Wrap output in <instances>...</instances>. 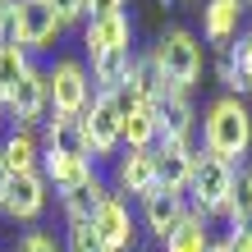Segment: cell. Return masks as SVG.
<instances>
[{
	"label": "cell",
	"mask_w": 252,
	"mask_h": 252,
	"mask_svg": "<svg viewBox=\"0 0 252 252\" xmlns=\"http://www.w3.org/2000/svg\"><path fill=\"white\" fill-rule=\"evenodd\" d=\"M243 0H206L202 9V41L206 46H229L239 37V23H243Z\"/></svg>",
	"instance_id": "e0dca14e"
},
{
	"label": "cell",
	"mask_w": 252,
	"mask_h": 252,
	"mask_svg": "<svg viewBox=\"0 0 252 252\" xmlns=\"http://www.w3.org/2000/svg\"><path fill=\"white\" fill-rule=\"evenodd\" d=\"M128 64H133V51H106V55H92V87L96 92H115V87H124L128 78Z\"/></svg>",
	"instance_id": "44dd1931"
},
{
	"label": "cell",
	"mask_w": 252,
	"mask_h": 252,
	"mask_svg": "<svg viewBox=\"0 0 252 252\" xmlns=\"http://www.w3.org/2000/svg\"><path fill=\"white\" fill-rule=\"evenodd\" d=\"M115 106H120V120H124V147L133 152H152L160 142V115L152 101H133L124 87H115Z\"/></svg>",
	"instance_id": "9c48e42d"
},
{
	"label": "cell",
	"mask_w": 252,
	"mask_h": 252,
	"mask_svg": "<svg viewBox=\"0 0 252 252\" xmlns=\"http://www.w3.org/2000/svg\"><path fill=\"white\" fill-rule=\"evenodd\" d=\"M0 5H5V0H0Z\"/></svg>",
	"instance_id": "8d00e7d4"
},
{
	"label": "cell",
	"mask_w": 252,
	"mask_h": 252,
	"mask_svg": "<svg viewBox=\"0 0 252 252\" xmlns=\"http://www.w3.org/2000/svg\"><path fill=\"white\" fill-rule=\"evenodd\" d=\"M206 248H211V220L197 211H188L179 220V229L165 239V252H206Z\"/></svg>",
	"instance_id": "7402d4cb"
},
{
	"label": "cell",
	"mask_w": 252,
	"mask_h": 252,
	"mask_svg": "<svg viewBox=\"0 0 252 252\" xmlns=\"http://www.w3.org/2000/svg\"><path fill=\"white\" fill-rule=\"evenodd\" d=\"M152 188H160L156 184V147L152 152H133V147H124L120 156H115V192L128 202V197H147Z\"/></svg>",
	"instance_id": "8fae6325"
},
{
	"label": "cell",
	"mask_w": 252,
	"mask_h": 252,
	"mask_svg": "<svg viewBox=\"0 0 252 252\" xmlns=\"http://www.w3.org/2000/svg\"><path fill=\"white\" fill-rule=\"evenodd\" d=\"M46 5L55 9V19H60L64 28H69V23H83V19H87V0H46Z\"/></svg>",
	"instance_id": "83f0119b"
},
{
	"label": "cell",
	"mask_w": 252,
	"mask_h": 252,
	"mask_svg": "<svg viewBox=\"0 0 252 252\" xmlns=\"http://www.w3.org/2000/svg\"><path fill=\"white\" fill-rule=\"evenodd\" d=\"M243 5H248V9H252V0H243Z\"/></svg>",
	"instance_id": "d590c367"
},
{
	"label": "cell",
	"mask_w": 252,
	"mask_h": 252,
	"mask_svg": "<svg viewBox=\"0 0 252 252\" xmlns=\"http://www.w3.org/2000/svg\"><path fill=\"white\" fill-rule=\"evenodd\" d=\"M46 92H51V115L60 120H83V110L92 106L96 87L83 60H55L46 69Z\"/></svg>",
	"instance_id": "277c9868"
},
{
	"label": "cell",
	"mask_w": 252,
	"mask_h": 252,
	"mask_svg": "<svg viewBox=\"0 0 252 252\" xmlns=\"http://www.w3.org/2000/svg\"><path fill=\"white\" fill-rule=\"evenodd\" d=\"M41 152H60V156L92 160L87 138H83V124L78 120H60V115H46V124H41ZM92 165H96V160H92Z\"/></svg>",
	"instance_id": "ac0fdd59"
},
{
	"label": "cell",
	"mask_w": 252,
	"mask_h": 252,
	"mask_svg": "<svg viewBox=\"0 0 252 252\" xmlns=\"http://www.w3.org/2000/svg\"><path fill=\"white\" fill-rule=\"evenodd\" d=\"M9 14H14V46H19L23 55H37L60 41L64 23L55 19V9L46 5V0H9Z\"/></svg>",
	"instance_id": "5b68a950"
},
{
	"label": "cell",
	"mask_w": 252,
	"mask_h": 252,
	"mask_svg": "<svg viewBox=\"0 0 252 252\" xmlns=\"http://www.w3.org/2000/svg\"><path fill=\"white\" fill-rule=\"evenodd\" d=\"M229 60H234V69H239V92L252 96V28L239 32V46H229Z\"/></svg>",
	"instance_id": "d4e9b609"
},
{
	"label": "cell",
	"mask_w": 252,
	"mask_h": 252,
	"mask_svg": "<svg viewBox=\"0 0 252 252\" xmlns=\"http://www.w3.org/2000/svg\"><path fill=\"white\" fill-rule=\"evenodd\" d=\"M28 69H32V60H28V55L14 46V41H9V46H0V96H9Z\"/></svg>",
	"instance_id": "cb8c5ba5"
},
{
	"label": "cell",
	"mask_w": 252,
	"mask_h": 252,
	"mask_svg": "<svg viewBox=\"0 0 252 252\" xmlns=\"http://www.w3.org/2000/svg\"><path fill=\"white\" fill-rule=\"evenodd\" d=\"M206 252H234V243H229V239H211V248H206Z\"/></svg>",
	"instance_id": "836d02e7"
},
{
	"label": "cell",
	"mask_w": 252,
	"mask_h": 252,
	"mask_svg": "<svg viewBox=\"0 0 252 252\" xmlns=\"http://www.w3.org/2000/svg\"><path fill=\"white\" fill-rule=\"evenodd\" d=\"M87 225H92V234L101 239L106 252H133V243H138V220H133L128 202L120 197V192H110V197L92 211Z\"/></svg>",
	"instance_id": "52a82bcc"
},
{
	"label": "cell",
	"mask_w": 252,
	"mask_h": 252,
	"mask_svg": "<svg viewBox=\"0 0 252 252\" xmlns=\"http://www.w3.org/2000/svg\"><path fill=\"white\" fill-rule=\"evenodd\" d=\"M64 252H106V248H101V239L92 234V225L78 220V225H64Z\"/></svg>",
	"instance_id": "484cf974"
},
{
	"label": "cell",
	"mask_w": 252,
	"mask_h": 252,
	"mask_svg": "<svg viewBox=\"0 0 252 252\" xmlns=\"http://www.w3.org/2000/svg\"><path fill=\"white\" fill-rule=\"evenodd\" d=\"M124 0H87V19H96V14H120Z\"/></svg>",
	"instance_id": "f546056e"
},
{
	"label": "cell",
	"mask_w": 252,
	"mask_h": 252,
	"mask_svg": "<svg viewBox=\"0 0 252 252\" xmlns=\"http://www.w3.org/2000/svg\"><path fill=\"white\" fill-rule=\"evenodd\" d=\"M9 120V106H5V96H0V124H5Z\"/></svg>",
	"instance_id": "e575fe53"
},
{
	"label": "cell",
	"mask_w": 252,
	"mask_h": 252,
	"mask_svg": "<svg viewBox=\"0 0 252 252\" xmlns=\"http://www.w3.org/2000/svg\"><path fill=\"white\" fill-rule=\"evenodd\" d=\"M147 60L165 92H192L202 78V37H192L188 28H165L147 51Z\"/></svg>",
	"instance_id": "7a4b0ae2"
},
{
	"label": "cell",
	"mask_w": 252,
	"mask_h": 252,
	"mask_svg": "<svg viewBox=\"0 0 252 252\" xmlns=\"http://www.w3.org/2000/svg\"><path fill=\"white\" fill-rule=\"evenodd\" d=\"M225 239L234 243V252H252V229H229Z\"/></svg>",
	"instance_id": "1f68e13d"
},
{
	"label": "cell",
	"mask_w": 252,
	"mask_h": 252,
	"mask_svg": "<svg viewBox=\"0 0 252 252\" xmlns=\"http://www.w3.org/2000/svg\"><path fill=\"white\" fill-rule=\"evenodd\" d=\"M220 83H225V96H243L239 92V69H234V60H229V55H225V60H220Z\"/></svg>",
	"instance_id": "f1b7e54d"
},
{
	"label": "cell",
	"mask_w": 252,
	"mask_h": 252,
	"mask_svg": "<svg viewBox=\"0 0 252 252\" xmlns=\"http://www.w3.org/2000/svg\"><path fill=\"white\" fill-rule=\"evenodd\" d=\"M9 37H14V14H9V0L0 5V46H9Z\"/></svg>",
	"instance_id": "4dcf8cb0"
},
{
	"label": "cell",
	"mask_w": 252,
	"mask_h": 252,
	"mask_svg": "<svg viewBox=\"0 0 252 252\" xmlns=\"http://www.w3.org/2000/svg\"><path fill=\"white\" fill-rule=\"evenodd\" d=\"M83 46H87V60L92 55H106V51H133V19L120 14H96L87 19L83 28Z\"/></svg>",
	"instance_id": "7c38bea8"
},
{
	"label": "cell",
	"mask_w": 252,
	"mask_h": 252,
	"mask_svg": "<svg viewBox=\"0 0 252 252\" xmlns=\"http://www.w3.org/2000/svg\"><path fill=\"white\" fill-rule=\"evenodd\" d=\"M14 252H64V243L55 239V234H46V229H28L19 243H14Z\"/></svg>",
	"instance_id": "4316f807"
},
{
	"label": "cell",
	"mask_w": 252,
	"mask_h": 252,
	"mask_svg": "<svg viewBox=\"0 0 252 252\" xmlns=\"http://www.w3.org/2000/svg\"><path fill=\"white\" fill-rule=\"evenodd\" d=\"M46 197H51V188L41 179V170L14 174L5 202H0V216H9L14 225H32V220H41V211H46Z\"/></svg>",
	"instance_id": "30bf717a"
},
{
	"label": "cell",
	"mask_w": 252,
	"mask_h": 252,
	"mask_svg": "<svg viewBox=\"0 0 252 252\" xmlns=\"http://www.w3.org/2000/svg\"><path fill=\"white\" fill-rule=\"evenodd\" d=\"M41 179H46V188H55L64 197V192L83 188L96 179V165L83 156H60V152H41Z\"/></svg>",
	"instance_id": "2e32d148"
},
{
	"label": "cell",
	"mask_w": 252,
	"mask_h": 252,
	"mask_svg": "<svg viewBox=\"0 0 252 252\" xmlns=\"http://www.w3.org/2000/svg\"><path fill=\"white\" fill-rule=\"evenodd\" d=\"M192 170H197V147H179V142H160L156 147V184L170 192H188Z\"/></svg>",
	"instance_id": "9a60e30c"
},
{
	"label": "cell",
	"mask_w": 252,
	"mask_h": 252,
	"mask_svg": "<svg viewBox=\"0 0 252 252\" xmlns=\"http://www.w3.org/2000/svg\"><path fill=\"white\" fill-rule=\"evenodd\" d=\"M197 133H202V152L206 156L239 165V156H248V147H252V110H248V101L243 96H216L202 110Z\"/></svg>",
	"instance_id": "6da1fadb"
},
{
	"label": "cell",
	"mask_w": 252,
	"mask_h": 252,
	"mask_svg": "<svg viewBox=\"0 0 252 252\" xmlns=\"http://www.w3.org/2000/svg\"><path fill=\"white\" fill-rule=\"evenodd\" d=\"M156 115H160V142L192 147V133H197V106H192L188 92H165L160 106H156Z\"/></svg>",
	"instance_id": "4fadbf2b"
},
{
	"label": "cell",
	"mask_w": 252,
	"mask_h": 252,
	"mask_svg": "<svg viewBox=\"0 0 252 252\" xmlns=\"http://www.w3.org/2000/svg\"><path fill=\"white\" fill-rule=\"evenodd\" d=\"M0 152H5V160H9L14 174H32V170H41V133L14 124L9 138L0 142Z\"/></svg>",
	"instance_id": "d6986e66"
},
{
	"label": "cell",
	"mask_w": 252,
	"mask_h": 252,
	"mask_svg": "<svg viewBox=\"0 0 252 252\" xmlns=\"http://www.w3.org/2000/svg\"><path fill=\"white\" fill-rule=\"evenodd\" d=\"M188 216V197L184 192H170V188H152L142 197V225L156 234L160 243L170 239L174 229H179V220Z\"/></svg>",
	"instance_id": "5bb4252c"
},
{
	"label": "cell",
	"mask_w": 252,
	"mask_h": 252,
	"mask_svg": "<svg viewBox=\"0 0 252 252\" xmlns=\"http://www.w3.org/2000/svg\"><path fill=\"white\" fill-rule=\"evenodd\" d=\"M9 179H14V170H9L5 152H0V202H5V192H9Z\"/></svg>",
	"instance_id": "d6a6232c"
},
{
	"label": "cell",
	"mask_w": 252,
	"mask_h": 252,
	"mask_svg": "<svg viewBox=\"0 0 252 252\" xmlns=\"http://www.w3.org/2000/svg\"><path fill=\"white\" fill-rule=\"evenodd\" d=\"M229 229H252V165H234V188H229Z\"/></svg>",
	"instance_id": "603a6c76"
},
{
	"label": "cell",
	"mask_w": 252,
	"mask_h": 252,
	"mask_svg": "<svg viewBox=\"0 0 252 252\" xmlns=\"http://www.w3.org/2000/svg\"><path fill=\"white\" fill-rule=\"evenodd\" d=\"M229 188H234V165L197 152V170H192V184L184 192V197H188V211H197L206 220H225V211H229Z\"/></svg>",
	"instance_id": "3957f363"
},
{
	"label": "cell",
	"mask_w": 252,
	"mask_h": 252,
	"mask_svg": "<svg viewBox=\"0 0 252 252\" xmlns=\"http://www.w3.org/2000/svg\"><path fill=\"white\" fill-rule=\"evenodd\" d=\"M78 124H83V138H87L92 160L124 152V120H120V106H115V92H96Z\"/></svg>",
	"instance_id": "8992f818"
},
{
	"label": "cell",
	"mask_w": 252,
	"mask_h": 252,
	"mask_svg": "<svg viewBox=\"0 0 252 252\" xmlns=\"http://www.w3.org/2000/svg\"><path fill=\"white\" fill-rule=\"evenodd\" d=\"M106 197H110V184L96 174L92 184H83V188H73V192H64V197H60L64 220H69V225H78V220H92V211H96Z\"/></svg>",
	"instance_id": "ffe728a7"
},
{
	"label": "cell",
	"mask_w": 252,
	"mask_h": 252,
	"mask_svg": "<svg viewBox=\"0 0 252 252\" xmlns=\"http://www.w3.org/2000/svg\"><path fill=\"white\" fill-rule=\"evenodd\" d=\"M5 106H9V120L19 124V128H41L46 124V115H51V92H46V69H28L19 87L5 96Z\"/></svg>",
	"instance_id": "ba28073f"
}]
</instances>
